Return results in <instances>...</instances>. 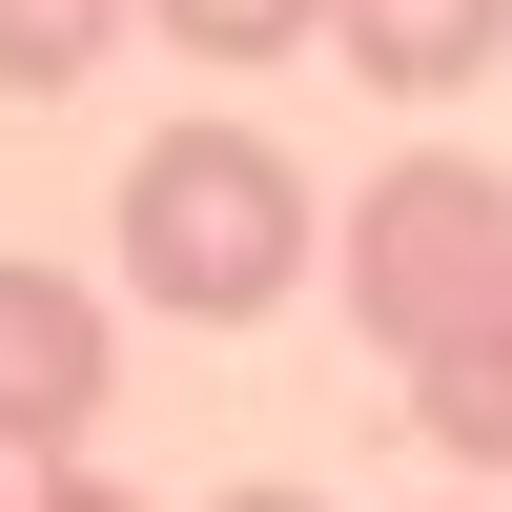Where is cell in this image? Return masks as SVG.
Here are the masks:
<instances>
[{
    "label": "cell",
    "mask_w": 512,
    "mask_h": 512,
    "mask_svg": "<svg viewBox=\"0 0 512 512\" xmlns=\"http://www.w3.org/2000/svg\"><path fill=\"white\" fill-rule=\"evenodd\" d=\"M308 164L267 144V123H164L144 164H123V287L185 328H267L287 287H308Z\"/></svg>",
    "instance_id": "cell-1"
},
{
    "label": "cell",
    "mask_w": 512,
    "mask_h": 512,
    "mask_svg": "<svg viewBox=\"0 0 512 512\" xmlns=\"http://www.w3.org/2000/svg\"><path fill=\"white\" fill-rule=\"evenodd\" d=\"M512 287V185L492 164H451V144H410V164H369V205H349V328L369 349H451V328H472Z\"/></svg>",
    "instance_id": "cell-2"
},
{
    "label": "cell",
    "mask_w": 512,
    "mask_h": 512,
    "mask_svg": "<svg viewBox=\"0 0 512 512\" xmlns=\"http://www.w3.org/2000/svg\"><path fill=\"white\" fill-rule=\"evenodd\" d=\"M103 308H82L62 267H0V451H82L103 431Z\"/></svg>",
    "instance_id": "cell-3"
},
{
    "label": "cell",
    "mask_w": 512,
    "mask_h": 512,
    "mask_svg": "<svg viewBox=\"0 0 512 512\" xmlns=\"http://www.w3.org/2000/svg\"><path fill=\"white\" fill-rule=\"evenodd\" d=\"M328 41H349V82H390V103H451V82L512 62V0H328Z\"/></svg>",
    "instance_id": "cell-4"
},
{
    "label": "cell",
    "mask_w": 512,
    "mask_h": 512,
    "mask_svg": "<svg viewBox=\"0 0 512 512\" xmlns=\"http://www.w3.org/2000/svg\"><path fill=\"white\" fill-rule=\"evenodd\" d=\"M410 431H431L451 472H512V287L451 328V349H410Z\"/></svg>",
    "instance_id": "cell-5"
},
{
    "label": "cell",
    "mask_w": 512,
    "mask_h": 512,
    "mask_svg": "<svg viewBox=\"0 0 512 512\" xmlns=\"http://www.w3.org/2000/svg\"><path fill=\"white\" fill-rule=\"evenodd\" d=\"M123 21H144V0H0V82H21V103H62Z\"/></svg>",
    "instance_id": "cell-6"
},
{
    "label": "cell",
    "mask_w": 512,
    "mask_h": 512,
    "mask_svg": "<svg viewBox=\"0 0 512 512\" xmlns=\"http://www.w3.org/2000/svg\"><path fill=\"white\" fill-rule=\"evenodd\" d=\"M185 62H287V41H328V0H144Z\"/></svg>",
    "instance_id": "cell-7"
},
{
    "label": "cell",
    "mask_w": 512,
    "mask_h": 512,
    "mask_svg": "<svg viewBox=\"0 0 512 512\" xmlns=\"http://www.w3.org/2000/svg\"><path fill=\"white\" fill-rule=\"evenodd\" d=\"M21 512H144V492H103V472H41V492H21Z\"/></svg>",
    "instance_id": "cell-8"
},
{
    "label": "cell",
    "mask_w": 512,
    "mask_h": 512,
    "mask_svg": "<svg viewBox=\"0 0 512 512\" xmlns=\"http://www.w3.org/2000/svg\"><path fill=\"white\" fill-rule=\"evenodd\" d=\"M205 512H328V492H205Z\"/></svg>",
    "instance_id": "cell-9"
},
{
    "label": "cell",
    "mask_w": 512,
    "mask_h": 512,
    "mask_svg": "<svg viewBox=\"0 0 512 512\" xmlns=\"http://www.w3.org/2000/svg\"><path fill=\"white\" fill-rule=\"evenodd\" d=\"M0 512H21V492H0Z\"/></svg>",
    "instance_id": "cell-10"
}]
</instances>
